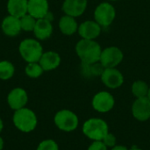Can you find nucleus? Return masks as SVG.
I'll return each mask as SVG.
<instances>
[{"label": "nucleus", "mask_w": 150, "mask_h": 150, "mask_svg": "<svg viewBox=\"0 0 150 150\" xmlns=\"http://www.w3.org/2000/svg\"><path fill=\"white\" fill-rule=\"evenodd\" d=\"M18 53L26 63H31L39 62L44 50L40 40L33 38H26L19 43Z\"/></svg>", "instance_id": "obj_2"}, {"label": "nucleus", "mask_w": 150, "mask_h": 150, "mask_svg": "<svg viewBox=\"0 0 150 150\" xmlns=\"http://www.w3.org/2000/svg\"><path fill=\"white\" fill-rule=\"evenodd\" d=\"M37 19L34 18L33 16L29 15L28 13L24 15L23 17L20 18V25L21 29L24 32H33V29L35 27Z\"/></svg>", "instance_id": "obj_24"}, {"label": "nucleus", "mask_w": 150, "mask_h": 150, "mask_svg": "<svg viewBox=\"0 0 150 150\" xmlns=\"http://www.w3.org/2000/svg\"><path fill=\"white\" fill-rule=\"evenodd\" d=\"M111 150H129L126 146H122V145H115L114 147L112 148Z\"/></svg>", "instance_id": "obj_28"}, {"label": "nucleus", "mask_w": 150, "mask_h": 150, "mask_svg": "<svg viewBox=\"0 0 150 150\" xmlns=\"http://www.w3.org/2000/svg\"><path fill=\"white\" fill-rule=\"evenodd\" d=\"M1 29L4 35L7 37H16L22 31L20 25V18L7 15L4 17L1 22Z\"/></svg>", "instance_id": "obj_14"}, {"label": "nucleus", "mask_w": 150, "mask_h": 150, "mask_svg": "<svg viewBox=\"0 0 150 150\" xmlns=\"http://www.w3.org/2000/svg\"><path fill=\"white\" fill-rule=\"evenodd\" d=\"M58 25L61 33L66 36L73 35L78 30V24L76 20V18L66 14L60 18Z\"/></svg>", "instance_id": "obj_19"}, {"label": "nucleus", "mask_w": 150, "mask_h": 150, "mask_svg": "<svg viewBox=\"0 0 150 150\" xmlns=\"http://www.w3.org/2000/svg\"><path fill=\"white\" fill-rule=\"evenodd\" d=\"M132 113L139 121H146L150 119V100L146 98H136L132 105Z\"/></svg>", "instance_id": "obj_11"}, {"label": "nucleus", "mask_w": 150, "mask_h": 150, "mask_svg": "<svg viewBox=\"0 0 150 150\" xmlns=\"http://www.w3.org/2000/svg\"><path fill=\"white\" fill-rule=\"evenodd\" d=\"M45 72L39 62L27 63L25 67V74L30 78H39Z\"/></svg>", "instance_id": "obj_23"}, {"label": "nucleus", "mask_w": 150, "mask_h": 150, "mask_svg": "<svg viewBox=\"0 0 150 150\" xmlns=\"http://www.w3.org/2000/svg\"><path fill=\"white\" fill-rule=\"evenodd\" d=\"M83 133L87 138L93 142L102 141L109 133V127L104 120L92 118L83 123Z\"/></svg>", "instance_id": "obj_4"}, {"label": "nucleus", "mask_w": 150, "mask_h": 150, "mask_svg": "<svg viewBox=\"0 0 150 150\" xmlns=\"http://www.w3.org/2000/svg\"><path fill=\"white\" fill-rule=\"evenodd\" d=\"M53 31H54V27H53L52 21H50L46 18H43L37 19L33 33L35 36V39L41 41L49 39L53 34Z\"/></svg>", "instance_id": "obj_16"}, {"label": "nucleus", "mask_w": 150, "mask_h": 150, "mask_svg": "<svg viewBox=\"0 0 150 150\" xmlns=\"http://www.w3.org/2000/svg\"><path fill=\"white\" fill-rule=\"evenodd\" d=\"M12 120L14 126L23 133L33 132L36 128L38 123L35 112L27 107L14 111Z\"/></svg>", "instance_id": "obj_3"}, {"label": "nucleus", "mask_w": 150, "mask_h": 150, "mask_svg": "<svg viewBox=\"0 0 150 150\" xmlns=\"http://www.w3.org/2000/svg\"><path fill=\"white\" fill-rule=\"evenodd\" d=\"M148 98L150 100V87H149V93H148Z\"/></svg>", "instance_id": "obj_32"}, {"label": "nucleus", "mask_w": 150, "mask_h": 150, "mask_svg": "<svg viewBox=\"0 0 150 150\" xmlns=\"http://www.w3.org/2000/svg\"><path fill=\"white\" fill-rule=\"evenodd\" d=\"M110 1H117V0H110Z\"/></svg>", "instance_id": "obj_33"}, {"label": "nucleus", "mask_w": 150, "mask_h": 150, "mask_svg": "<svg viewBox=\"0 0 150 150\" xmlns=\"http://www.w3.org/2000/svg\"><path fill=\"white\" fill-rule=\"evenodd\" d=\"M61 62L62 59L58 53L54 51H46L42 54L39 63L44 71H52L60 66Z\"/></svg>", "instance_id": "obj_17"}, {"label": "nucleus", "mask_w": 150, "mask_h": 150, "mask_svg": "<svg viewBox=\"0 0 150 150\" xmlns=\"http://www.w3.org/2000/svg\"><path fill=\"white\" fill-rule=\"evenodd\" d=\"M129 150H143L142 149H139V148H137V147H135V146H134L133 148H131Z\"/></svg>", "instance_id": "obj_31"}, {"label": "nucleus", "mask_w": 150, "mask_h": 150, "mask_svg": "<svg viewBox=\"0 0 150 150\" xmlns=\"http://www.w3.org/2000/svg\"><path fill=\"white\" fill-rule=\"evenodd\" d=\"M92 107L95 111L100 113L110 112L115 105V99L113 96L108 91L98 92L92 98Z\"/></svg>", "instance_id": "obj_8"}, {"label": "nucleus", "mask_w": 150, "mask_h": 150, "mask_svg": "<svg viewBox=\"0 0 150 150\" xmlns=\"http://www.w3.org/2000/svg\"><path fill=\"white\" fill-rule=\"evenodd\" d=\"M116 18V10L108 2L99 4L94 11V19L101 26H109Z\"/></svg>", "instance_id": "obj_6"}, {"label": "nucleus", "mask_w": 150, "mask_h": 150, "mask_svg": "<svg viewBox=\"0 0 150 150\" xmlns=\"http://www.w3.org/2000/svg\"><path fill=\"white\" fill-rule=\"evenodd\" d=\"M102 142L107 148H112L116 145V137L114 134L108 133L102 140Z\"/></svg>", "instance_id": "obj_26"}, {"label": "nucleus", "mask_w": 150, "mask_h": 150, "mask_svg": "<svg viewBox=\"0 0 150 150\" xmlns=\"http://www.w3.org/2000/svg\"><path fill=\"white\" fill-rule=\"evenodd\" d=\"M28 102V95L25 89L17 87L12 89L7 96V103L11 109L17 111L25 107Z\"/></svg>", "instance_id": "obj_9"}, {"label": "nucleus", "mask_w": 150, "mask_h": 150, "mask_svg": "<svg viewBox=\"0 0 150 150\" xmlns=\"http://www.w3.org/2000/svg\"><path fill=\"white\" fill-rule=\"evenodd\" d=\"M124 58L123 52L118 47H108L102 50L100 56V63L105 69L116 68Z\"/></svg>", "instance_id": "obj_7"}, {"label": "nucleus", "mask_w": 150, "mask_h": 150, "mask_svg": "<svg viewBox=\"0 0 150 150\" xmlns=\"http://www.w3.org/2000/svg\"><path fill=\"white\" fill-rule=\"evenodd\" d=\"M76 53L83 63L92 64L100 61L102 48L95 40L82 39L76 45Z\"/></svg>", "instance_id": "obj_1"}, {"label": "nucleus", "mask_w": 150, "mask_h": 150, "mask_svg": "<svg viewBox=\"0 0 150 150\" xmlns=\"http://www.w3.org/2000/svg\"><path fill=\"white\" fill-rule=\"evenodd\" d=\"M4 149V140L2 137H0V150Z\"/></svg>", "instance_id": "obj_29"}, {"label": "nucleus", "mask_w": 150, "mask_h": 150, "mask_svg": "<svg viewBox=\"0 0 150 150\" xmlns=\"http://www.w3.org/2000/svg\"><path fill=\"white\" fill-rule=\"evenodd\" d=\"M81 70H82V74L85 77L90 78L92 76H101L103 71L105 70V68L100 63V62L92 64H86L82 62Z\"/></svg>", "instance_id": "obj_20"}, {"label": "nucleus", "mask_w": 150, "mask_h": 150, "mask_svg": "<svg viewBox=\"0 0 150 150\" xmlns=\"http://www.w3.org/2000/svg\"><path fill=\"white\" fill-rule=\"evenodd\" d=\"M49 12L48 0H28L27 13L36 19L46 18Z\"/></svg>", "instance_id": "obj_15"}, {"label": "nucleus", "mask_w": 150, "mask_h": 150, "mask_svg": "<svg viewBox=\"0 0 150 150\" xmlns=\"http://www.w3.org/2000/svg\"><path fill=\"white\" fill-rule=\"evenodd\" d=\"M103 83L110 89L120 88L124 83V76L122 73L116 68L105 69L101 75Z\"/></svg>", "instance_id": "obj_10"}, {"label": "nucleus", "mask_w": 150, "mask_h": 150, "mask_svg": "<svg viewBox=\"0 0 150 150\" xmlns=\"http://www.w3.org/2000/svg\"><path fill=\"white\" fill-rule=\"evenodd\" d=\"M55 126L63 132L75 131L79 124L78 117L75 112L68 109H62L56 112L54 118Z\"/></svg>", "instance_id": "obj_5"}, {"label": "nucleus", "mask_w": 150, "mask_h": 150, "mask_svg": "<svg viewBox=\"0 0 150 150\" xmlns=\"http://www.w3.org/2000/svg\"><path fill=\"white\" fill-rule=\"evenodd\" d=\"M88 150H107V147L102 141H95L89 146Z\"/></svg>", "instance_id": "obj_27"}, {"label": "nucleus", "mask_w": 150, "mask_h": 150, "mask_svg": "<svg viewBox=\"0 0 150 150\" xmlns=\"http://www.w3.org/2000/svg\"><path fill=\"white\" fill-rule=\"evenodd\" d=\"M149 86L144 81L138 80L135 81L132 85V93L136 98H146L148 97Z\"/></svg>", "instance_id": "obj_22"}, {"label": "nucleus", "mask_w": 150, "mask_h": 150, "mask_svg": "<svg viewBox=\"0 0 150 150\" xmlns=\"http://www.w3.org/2000/svg\"><path fill=\"white\" fill-rule=\"evenodd\" d=\"M15 74V66L7 60L0 61V79L3 81L10 80Z\"/></svg>", "instance_id": "obj_21"}, {"label": "nucleus", "mask_w": 150, "mask_h": 150, "mask_svg": "<svg viewBox=\"0 0 150 150\" xmlns=\"http://www.w3.org/2000/svg\"><path fill=\"white\" fill-rule=\"evenodd\" d=\"M28 0H7L6 9L9 15L21 18L27 14Z\"/></svg>", "instance_id": "obj_18"}, {"label": "nucleus", "mask_w": 150, "mask_h": 150, "mask_svg": "<svg viewBox=\"0 0 150 150\" xmlns=\"http://www.w3.org/2000/svg\"><path fill=\"white\" fill-rule=\"evenodd\" d=\"M79 35L84 40H95L101 33V25L94 20H86L78 25Z\"/></svg>", "instance_id": "obj_13"}, {"label": "nucleus", "mask_w": 150, "mask_h": 150, "mask_svg": "<svg viewBox=\"0 0 150 150\" xmlns=\"http://www.w3.org/2000/svg\"><path fill=\"white\" fill-rule=\"evenodd\" d=\"M3 128H4V123H3V120L0 119V133L2 132Z\"/></svg>", "instance_id": "obj_30"}, {"label": "nucleus", "mask_w": 150, "mask_h": 150, "mask_svg": "<svg viewBox=\"0 0 150 150\" xmlns=\"http://www.w3.org/2000/svg\"><path fill=\"white\" fill-rule=\"evenodd\" d=\"M87 5L88 0H64L62 9L64 14L77 18L84 13Z\"/></svg>", "instance_id": "obj_12"}, {"label": "nucleus", "mask_w": 150, "mask_h": 150, "mask_svg": "<svg viewBox=\"0 0 150 150\" xmlns=\"http://www.w3.org/2000/svg\"><path fill=\"white\" fill-rule=\"evenodd\" d=\"M36 150H59L58 144L54 140H44L37 147Z\"/></svg>", "instance_id": "obj_25"}]
</instances>
